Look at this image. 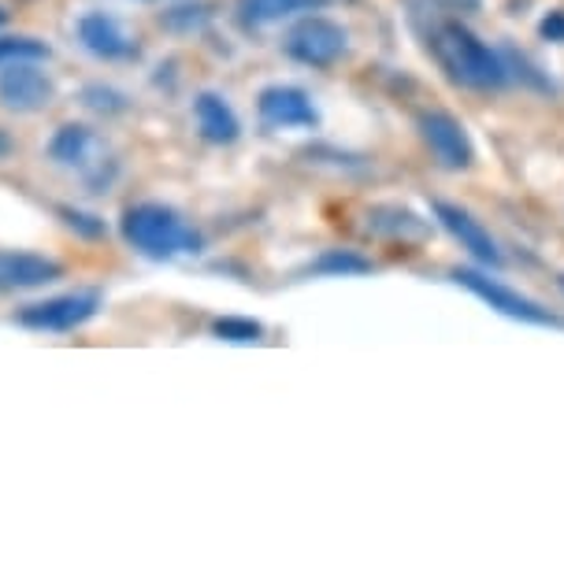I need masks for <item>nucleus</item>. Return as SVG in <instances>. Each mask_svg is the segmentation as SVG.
<instances>
[{
    "label": "nucleus",
    "mask_w": 564,
    "mask_h": 567,
    "mask_svg": "<svg viewBox=\"0 0 564 567\" xmlns=\"http://www.w3.org/2000/svg\"><path fill=\"white\" fill-rule=\"evenodd\" d=\"M120 234L137 256L156 264L194 256L205 249L201 230L178 208L164 205V200H137V205H131L120 219Z\"/></svg>",
    "instance_id": "obj_1"
},
{
    "label": "nucleus",
    "mask_w": 564,
    "mask_h": 567,
    "mask_svg": "<svg viewBox=\"0 0 564 567\" xmlns=\"http://www.w3.org/2000/svg\"><path fill=\"white\" fill-rule=\"evenodd\" d=\"M431 52L439 60V68L450 74V82L464 85V90L491 93L509 85V63L498 49H491L486 41H479L472 30L457 19H445L431 30Z\"/></svg>",
    "instance_id": "obj_2"
},
{
    "label": "nucleus",
    "mask_w": 564,
    "mask_h": 567,
    "mask_svg": "<svg viewBox=\"0 0 564 567\" xmlns=\"http://www.w3.org/2000/svg\"><path fill=\"white\" fill-rule=\"evenodd\" d=\"M49 159L57 167L79 171V178L86 182L90 194H104L120 175V164L104 153L98 134L86 123H63L57 126V134L49 137Z\"/></svg>",
    "instance_id": "obj_3"
},
{
    "label": "nucleus",
    "mask_w": 564,
    "mask_h": 567,
    "mask_svg": "<svg viewBox=\"0 0 564 567\" xmlns=\"http://www.w3.org/2000/svg\"><path fill=\"white\" fill-rule=\"evenodd\" d=\"M283 49H286V56L294 63H301V68L327 71L349 52V30L342 23H335V19L308 12L286 30Z\"/></svg>",
    "instance_id": "obj_4"
},
{
    "label": "nucleus",
    "mask_w": 564,
    "mask_h": 567,
    "mask_svg": "<svg viewBox=\"0 0 564 567\" xmlns=\"http://www.w3.org/2000/svg\"><path fill=\"white\" fill-rule=\"evenodd\" d=\"M104 308L101 290H68L45 301H30L19 308V327L38 330V334H71V330L86 327L90 319H98Z\"/></svg>",
    "instance_id": "obj_5"
},
{
    "label": "nucleus",
    "mask_w": 564,
    "mask_h": 567,
    "mask_svg": "<svg viewBox=\"0 0 564 567\" xmlns=\"http://www.w3.org/2000/svg\"><path fill=\"white\" fill-rule=\"evenodd\" d=\"M453 282L464 286L468 293L479 297L486 308H494V312L505 319H516V323H531V327H561V319L550 316V308L535 305L531 297L513 290V286H505L502 278H491L486 271H475V267H453Z\"/></svg>",
    "instance_id": "obj_6"
},
{
    "label": "nucleus",
    "mask_w": 564,
    "mask_h": 567,
    "mask_svg": "<svg viewBox=\"0 0 564 567\" xmlns=\"http://www.w3.org/2000/svg\"><path fill=\"white\" fill-rule=\"evenodd\" d=\"M257 120L264 131L279 134V131H316L319 126V109L308 97V90L290 82H275L264 85L257 97Z\"/></svg>",
    "instance_id": "obj_7"
},
{
    "label": "nucleus",
    "mask_w": 564,
    "mask_h": 567,
    "mask_svg": "<svg viewBox=\"0 0 564 567\" xmlns=\"http://www.w3.org/2000/svg\"><path fill=\"white\" fill-rule=\"evenodd\" d=\"M74 38H79V45L101 63H131L142 56V45H137V38L131 30H126L112 12H98V8L79 16Z\"/></svg>",
    "instance_id": "obj_8"
},
{
    "label": "nucleus",
    "mask_w": 564,
    "mask_h": 567,
    "mask_svg": "<svg viewBox=\"0 0 564 567\" xmlns=\"http://www.w3.org/2000/svg\"><path fill=\"white\" fill-rule=\"evenodd\" d=\"M57 101V82L41 63L0 68V104L16 115H38Z\"/></svg>",
    "instance_id": "obj_9"
},
{
    "label": "nucleus",
    "mask_w": 564,
    "mask_h": 567,
    "mask_svg": "<svg viewBox=\"0 0 564 567\" xmlns=\"http://www.w3.org/2000/svg\"><path fill=\"white\" fill-rule=\"evenodd\" d=\"M420 137L431 148L434 164L445 171H468L475 164V145L468 137L464 123L450 112H423L420 115Z\"/></svg>",
    "instance_id": "obj_10"
},
{
    "label": "nucleus",
    "mask_w": 564,
    "mask_h": 567,
    "mask_svg": "<svg viewBox=\"0 0 564 567\" xmlns=\"http://www.w3.org/2000/svg\"><path fill=\"white\" fill-rule=\"evenodd\" d=\"M431 212H434V219H439V227L450 234V238L461 245V249L472 256L475 264L494 267V271L505 264V252L498 249V241L491 238V230H486L468 208L450 205V200H434Z\"/></svg>",
    "instance_id": "obj_11"
},
{
    "label": "nucleus",
    "mask_w": 564,
    "mask_h": 567,
    "mask_svg": "<svg viewBox=\"0 0 564 567\" xmlns=\"http://www.w3.org/2000/svg\"><path fill=\"white\" fill-rule=\"evenodd\" d=\"M63 278V264L41 252H16L0 249V293L41 290V286Z\"/></svg>",
    "instance_id": "obj_12"
},
{
    "label": "nucleus",
    "mask_w": 564,
    "mask_h": 567,
    "mask_svg": "<svg viewBox=\"0 0 564 567\" xmlns=\"http://www.w3.org/2000/svg\"><path fill=\"white\" fill-rule=\"evenodd\" d=\"M194 120L208 145H234L242 137L238 112H234L230 101L216 90H201L194 97Z\"/></svg>",
    "instance_id": "obj_13"
},
{
    "label": "nucleus",
    "mask_w": 564,
    "mask_h": 567,
    "mask_svg": "<svg viewBox=\"0 0 564 567\" xmlns=\"http://www.w3.org/2000/svg\"><path fill=\"white\" fill-rule=\"evenodd\" d=\"M368 230L376 238H387V241H428L431 238V223L420 219L412 208H401V205H379L368 212Z\"/></svg>",
    "instance_id": "obj_14"
},
{
    "label": "nucleus",
    "mask_w": 564,
    "mask_h": 567,
    "mask_svg": "<svg viewBox=\"0 0 564 567\" xmlns=\"http://www.w3.org/2000/svg\"><path fill=\"white\" fill-rule=\"evenodd\" d=\"M327 4H335V0H242L238 12L246 27H271L294 16L324 12Z\"/></svg>",
    "instance_id": "obj_15"
},
{
    "label": "nucleus",
    "mask_w": 564,
    "mask_h": 567,
    "mask_svg": "<svg viewBox=\"0 0 564 567\" xmlns=\"http://www.w3.org/2000/svg\"><path fill=\"white\" fill-rule=\"evenodd\" d=\"M368 256H360L353 249H327L324 256H316L308 264V275H324V278H357V275H371Z\"/></svg>",
    "instance_id": "obj_16"
},
{
    "label": "nucleus",
    "mask_w": 564,
    "mask_h": 567,
    "mask_svg": "<svg viewBox=\"0 0 564 567\" xmlns=\"http://www.w3.org/2000/svg\"><path fill=\"white\" fill-rule=\"evenodd\" d=\"M52 56L49 41L34 34H0V68H12V63H45Z\"/></svg>",
    "instance_id": "obj_17"
},
{
    "label": "nucleus",
    "mask_w": 564,
    "mask_h": 567,
    "mask_svg": "<svg viewBox=\"0 0 564 567\" xmlns=\"http://www.w3.org/2000/svg\"><path fill=\"white\" fill-rule=\"evenodd\" d=\"M212 4L205 0H189V4H172L164 16H160V27L172 30V34H197L212 23Z\"/></svg>",
    "instance_id": "obj_18"
},
{
    "label": "nucleus",
    "mask_w": 564,
    "mask_h": 567,
    "mask_svg": "<svg viewBox=\"0 0 564 567\" xmlns=\"http://www.w3.org/2000/svg\"><path fill=\"white\" fill-rule=\"evenodd\" d=\"M79 101H82V109L98 112V115H104V120H112V115H123L126 109H131V97H126L123 90H115V85H109V82L82 85Z\"/></svg>",
    "instance_id": "obj_19"
},
{
    "label": "nucleus",
    "mask_w": 564,
    "mask_h": 567,
    "mask_svg": "<svg viewBox=\"0 0 564 567\" xmlns=\"http://www.w3.org/2000/svg\"><path fill=\"white\" fill-rule=\"evenodd\" d=\"M212 338L230 341V346H257L264 338V323L249 316H223L212 323Z\"/></svg>",
    "instance_id": "obj_20"
},
{
    "label": "nucleus",
    "mask_w": 564,
    "mask_h": 567,
    "mask_svg": "<svg viewBox=\"0 0 564 567\" xmlns=\"http://www.w3.org/2000/svg\"><path fill=\"white\" fill-rule=\"evenodd\" d=\"M57 216H60L63 227L74 230V234H79V238H86V241H101V238H109V223H104L101 216H93V212H86V208L60 205V208H57Z\"/></svg>",
    "instance_id": "obj_21"
},
{
    "label": "nucleus",
    "mask_w": 564,
    "mask_h": 567,
    "mask_svg": "<svg viewBox=\"0 0 564 567\" xmlns=\"http://www.w3.org/2000/svg\"><path fill=\"white\" fill-rule=\"evenodd\" d=\"M539 34L546 38V41H553V45H564V12L557 8V12H550L546 19L539 23Z\"/></svg>",
    "instance_id": "obj_22"
},
{
    "label": "nucleus",
    "mask_w": 564,
    "mask_h": 567,
    "mask_svg": "<svg viewBox=\"0 0 564 567\" xmlns=\"http://www.w3.org/2000/svg\"><path fill=\"white\" fill-rule=\"evenodd\" d=\"M12 153H16V142H12V137H8L4 131H0V159L12 156Z\"/></svg>",
    "instance_id": "obj_23"
},
{
    "label": "nucleus",
    "mask_w": 564,
    "mask_h": 567,
    "mask_svg": "<svg viewBox=\"0 0 564 567\" xmlns=\"http://www.w3.org/2000/svg\"><path fill=\"white\" fill-rule=\"evenodd\" d=\"M8 23V12H4V8H0V27H4Z\"/></svg>",
    "instance_id": "obj_24"
},
{
    "label": "nucleus",
    "mask_w": 564,
    "mask_h": 567,
    "mask_svg": "<svg viewBox=\"0 0 564 567\" xmlns=\"http://www.w3.org/2000/svg\"><path fill=\"white\" fill-rule=\"evenodd\" d=\"M561 290H564V275H561Z\"/></svg>",
    "instance_id": "obj_25"
}]
</instances>
